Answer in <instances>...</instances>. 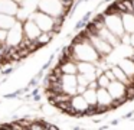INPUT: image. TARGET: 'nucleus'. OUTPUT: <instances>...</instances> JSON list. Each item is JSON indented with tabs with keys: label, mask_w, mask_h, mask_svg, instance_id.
Returning a JSON list of instances; mask_svg holds the SVG:
<instances>
[{
	"label": "nucleus",
	"mask_w": 134,
	"mask_h": 130,
	"mask_svg": "<svg viewBox=\"0 0 134 130\" xmlns=\"http://www.w3.org/2000/svg\"><path fill=\"white\" fill-rule=\"evenodd\" d=\"M107 90L110 91V94L113 95V98L118 103V106H122L127 100V84L121 82L118 80L110 81Z\"/></svg>",
	"instance_id": "obj_1"
},
{
	"label": "nucleus",
	"mask_w": 134,
	"mask_h": 130,
	"mask_svg": "<svg viewBox=\"0 0 134 130\" xmlns=\"http://www.w3.org/2000/svg\"><path fill=\"white\" fill-rule=\"evenodd\" d=\"M104 20L107 28L110 29L113 33H115L118 38H121L124 35V26H122V20H121V14L117 13H108V12H104Z\"/></svg>",
	"instance_id": "obj_2"
},
{
	"label": "nucleus",
	"mask_w": 134,
	"mask_h": 130,
	"mask_svg": "<svg viewBox=\"0 0 134 130\" xmlns=\"http://www.w3.org/2000/svg\"><path fill=\"white\" fill-rule=\"evenodd\" d=\"M85 30H87V29H85ZM87 35H88V38H90V42L92 43V46L97 49V52H98L101 56H107V55H110L111 52H113L114 48L108 42H105L99 35L92 33V32H88V30H87Z\"/></svg>",
	"instance_id": "obj_3"
},
{
	"label": "nucleus",
	"mask_w": 134,
	"mask_h": 130,
	"mask_svg": "<svg viewBox=\"0 0 134 130\" xmlns=\"http://www.w3.org/2000/svg\"><path fill=\"white\" fill-rule=\"evenodd\" d=\"M97 101H98V103H97L98 106L105 107L108 111L120 107L118 103H117L113 98V95L110 94V91H108L107 88H104V87H98V90H97Z\"/></svg>",
	"instance_id": "obj_4"
},
{
	"label": "nucleus",
	"mask_w": 134,
	"mask_h": 130,
	"mask_svg": "<svg viewBox=\"0 0 134 130\" xmlns=\"http://www.w3.org/2000/svg\"><path fill=\"white\" fill-rule=\"evenodd\" d=\"M62 7H64V4L61 0H41L38 4V10L45 12L53 17L62 14Z\"/></svg>",
	"instance_id": "obj_5"
},
{
	"label": "nucleus",
	"mask_w": 134,
	"mask_h": 130,
	"mask_svg": "<svg viewBox=\"0 0 134 130\" xmlns=\"http://www.w3.org/2000/svg\"><path fill=\"white\" fill-rule=\"evenodd\" d=\"M32 19L36 22V25L41 28L42 32H48L53 28V16L45 13V12H41L36 9V13L32 16Z\"/></svg>",
	"instance_id": "obj_6"
},
{
	"label": "nucleus",
	"mask_w": 134,
	"mask_h": 130,
	"mask_svg": "<svg viewBox=\"0 0 134 130\" xmlns=\"http://www.w3.org/2000/svg\"><path fill=\"white\" fill-rule=\"evenodd\" d=\"M71 104H72L74 110L76 111V117H84V116H87L90 104L87 103V100L84 98L82 94H74L72 100H71Z\"/></svg>",
	"instance_id": "obj_7"
},
{
	"label": "nucleus",
	"mask_w": 134,
	"mask_h": 130,
	"mask_svg": "<svg viewBox=\"0 0 134 130\" xmlns=\"http://www.w3.org/2000/svg\"><path fill=\"white\" fill-rule=\"evenodd\" d=\"M97 35H99V36L102 38V39L105 40V42H108L113 48H115V46L120 45V38L117 36L115 33H113V32L110 30V29L107 28V25L102 26V28H99L98 30H97Z\"/></svg>",
	"instance_id": "obj_8"
},
{
	"label": "nucleus",
	"mask_w": 134,
	"mask_h": 130,
	"mask_svg": "<svg viewBox=\"0 0 134 130\" xmlns=\"http://www.w3.org/2000/svg\"><path fill=\"white\" fill-rule=\"evenodd\" d=\"M110 68L113 69V72H114V75H115V80H118V81H121V82H124V84H127V85H130V84H133V81H131V78L128 77L127 74H125V71L121 68L120 65H110Z\"/></svg>",
	"instance_id": "obj_9"
},
{
	"label": "nucleus",
	"mask_w": 134,
	"mask_h": 130,
	"mask_svg": "<svg viewBox=\"0 0 134 130\" xmlns=\"http://www.w3.org/2000/svg\"><path fill=\"white\" fill-rule=\"evenodd\" d=\"M121 20H122L124 30L128 32V33H133L134 32V13L133 12H124L121 14Z\"/></svg>",
	"instance_id": "obj_10"
},
{
	"label": "nucleus",
	"mask_w": 134,
	"mask_h": 130,
	"mask_svg": "<svg viewBox=\"0 0 134 130\" xmlns=\"http://www.w3.org/2000/svg\"><path fill=\"white\" fill-rule=\"evenodd\" d=\"M76 66H78V72L81 74H91L95 72V62H90V61H76Z\"/></svg>",
	"instance_id": "obj_11"
},
{
	"label": "nucleus",
	"mask_w": 134,
	"mask_h": 130,
	"mask_svg": "<svg viewBox=\"0 0 134 130\" xmlns=\"http://www.w3.org/2000/svg\"><path fill=\"white\" fill-rule=\"evenodd\" d=\"M84 98L87 100V103L90 104V107L91 106H97V90H92V88H88L87 87V90H85V92L84 94Z\"/></svg>",
	"instance_id": "obj_12"
},
{
	"label": "nucleus",
	"mask_w": 134,
	"mask_h": 130,
	"mask_svg": "<svg viewBox=\"0 0 134 130\" xmlns=\"http://www.w3.org/2000/svg\"><path fill=\"white\" fill-rule=\"evenodd\" d=\"M97 81H98V87H104V88H107L108 84H110V78H108L105 74H101L98 78H97Z\"/></svg>",
	"instance_id": "obj_13"
},
{
	"label": "nucleus",
	"mask_w": 134,
	"mask_h": 130,
	"mask_svg": "<svg viewBox=\"0 0 134 130\" xmlns=\"http://www.w3.org/2000/svg\"><path fill=\"white\" fill-rule=\"evenodd\" d=\"M76 81H78V84H81V85H87V87H88V84H90L88 78L85 77L84 74H81V72H78V74H76Z\"/></svg>",
	"instance_id": "obj_14"
},
{
	"label": "nucleus",
	"mask_w": 134,
	"mask_h": 130,
	"mask_svg": "<svg viewBox=\"0 0 134 130\" xmlns=\"http://www.w3.org/2000/svg\"><path fill=\"white\" fill-rule=\"evenodd\" d=\"M19 66H20V64H16V66H10V68H6V69H2V75H6V77H9L10 74H13V72L16 71V69L19 68Z\"/></svg>",
	"instance_id": "obj_15"
},
{
	"label": "nucleus",
	"mask_w": 134,
	"mask_h": 130,
	"mask_svg": "<svg viewBox=\"0 0 134 130\" xmlns=\"http://www.w3.org/2000/svg\"><path fill=\"white\" fill-rule=\"evenodd\" d=\"M22 94H23V88H19V90H16L15 92H10V94H4L3 97H4V98H16V97H20Z\"/></svg>",
	"instance_id": "obj_16"
},
{
	"label": "nucleus",
	"mask_w": 134,
	"mask_h": 130,
	"mask_svg": "<svg viewBox=\"0 0 134 130\" xmlns=\"http://www.w3.org/2000/svg\"><path fill=\"white\" fill-rule=\"evenodd\" d=\"M120 42H121L122 45H130V33H128V32H124V35L120 38Z\"/></svg>",
	"instance_id": "obj_17"
},
{
	"label": "nucleus",
	"mask_w": 134,
	"mask_h": 130,
	"mask_svg": "<svg viewBox=\"0 0 134 130\" xmlns=\"http://www.w3.org/2000/svg\"><path fill=\"white\" fill-rule=\"evenodd\" d=\"M85 90H87V85H81V84H78V85H76V94H84Z\"/></svg>",
	"instance_id": "obj_18"
},
{
	"label": "nucleus",
	"mask_w": 134,
	"mask_h": 130,
	"mask_svg": "<svg viewBox=\"0 0 134 130\" xmlns=\"http://www.w3.org/2000/svg\"><path fill=\"white\" fill-rule=\"evenodd\" d=\"M0 129L12 130V121H7V123H0Z\"/></svg>",
	"instance_id": "obj_19"
},
{
	"label": "nucleus",
	"mask_w": 134,
	"mask_h": 130,
	"mask_svg": "<svg viewBox=\"0 0 134 130\" xmlns=\"http://www.w3.org/2000/svg\"><path fill=\"white\" fill-rule=\"evenodd\" d=\"M38 84H39V80H38V78H36V77H33L32 80L29 81V84H27V85H29L30 88H32L33 85H35V87H38Z\"/></svg>",
	"instance_id": "obj_20"
},
{
	"label": "nucleus",
	"mask_w": 134,
	"mask_h": 130,
	"mask_svg": "<svg viewBox=\"0 0 134 130\" xmlns=\"http://www.w3.org/2000/svg\"><path fill=\"white\" fill-rule=\"evenodd\" d=\"M88 88H92V90H98V81H97V80L91 81V82L88 84Z\"/></svg>",
	"instance_id": "obj_21"
},
{
	"label": "nucleus",
	"mask_w": 134,
	"mask_h": 130,
	"mask_svg": "<svg viewBox=\"0 0 134 130\" xmlns=\"http://www.w3.org/2000/svg\"><path fill=\"white\" fill-rule=\"evenodd\" d=\"M91 14H92V12H87V13H85L84 16H82V20H84L85 23H88V22H90V17H91Z\"/></svg>",
	"instance_id": "obj_22"
},
{
	"label": "nucleus",
	"mask_w": 134,
	"mask_h": 130,
	"mask_svg": "<svg viewBox=\"0 0 134 130\" xmlns=\"http://www.w3.org/2000/svg\"><path fill=\"white\" fill-rule=\"evenodd\" d=\"M130 46H133V48H134V32H133V33H130Z\"/></svg>",
	"instance_id": "obj_23"
},
{
	"label": "nucleus",
	"mask_w": 134,
	"mask_h": 130,
	"mask_svg": "<svg viewBox=\"0 0 134 130\" xmlns=\"http://www.w3.org/2000/svg\"><path fill=\"white\" fill-rule=\"evenodd\" d=\"M32 98H33V101H35V103H39V101H41V95H39V94H35Z\"/></svg>",
	"instance_id": "obj_24"
},
{
	"label": "nucleus",
	"mask_w": 134,
	"mask_h": 130,
	"mask_svg": "<svg viewBox=\"0 0 134 130\" xmlns=\"http://www.w3.org/2000/svg\"><path fill=\"white\" fill-rule=\"evenodd\" d=\"M46 129H49V130H56L58 129V126H55V124H51V123H48V127Z\"/></svg>",
	"instance_id": "obj_25"
},
{
	"label": "nucleus",
	"mask_w": 134,
	"mask_h": 130,
	"mask_svg": "<svg viewBox=\"0 0 134 130\" xmlns=\"http://www.w3.org/2000/svg\"><path fill=\"white\" fill-rule=\"evenodd\" d=\"M35 94H39V87H36L35 90H32V97H33Z\"/></svg>",
	"instance_id": "obj_26"
},
{
	"label": "nucleus",
	"mask_w": 134,
	"mask_h": 130,
	"mask_svg": "<svg viewBox=\"0 0 134 130\" xmlns=\"http://www.w3.org/2000/svg\"><path fill=\"white\" fill-rule=\"evenodd\" d=\"M61 2H74V0H61Z\"/></svg>",
	"instance_id": "obj_27"
},
{
	"label": "nucleus",
	"mask_w": 134,
	"mask_h": 130,
	"mask_svg": "<svg viewBox=\"0 0 134 130\" xmlns=\"http://www.w3.org/2000/svg\"><path fill=\"white\" fill-rule=\"evenodd\" d=\"M82 2H90V0H82Z\"/></svg>",
	"instance_id": "obj_28"
},
{
	"label": "nucleus",
	"mask_w": 134,
	"mask_h": 130,
	"mask_svg": "<svg viewBox=\"0 0 134 130\" xmlns=\"http://www.w3.org/2000/svg\"><path fill=\"white\" fill-rule=\"evenodd\" d=\"M0 87H2V81H0Z\"/></svg>",
	"instance_id": "obj_29"
},
{
	"label": "nucleus",
	"mask_w": 134,
	"mask_h": 130,
	"mask_svg": "<svg viewBox=\"0 0 134 130\" xmlns=\"http://www.w3.org/2000/svg\"><path fill=\"white\" fill-rule=\"evenodd\" d=\"M133 111H134V110H133Z\"/></svg>",
	"instance_id": "obj_30"
}]
</instances>
